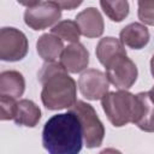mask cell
<instances>
[{
    "mask_svg": "<svg viewBox=\"0 0 154 154\" xmlns=\"http://www.w3.org/2000/svg\"><path fill=\"white\" fill-rule=\"evenodd\" d=\"M83 132L72 112L52 116L42 130V144L48 154H79Z\"/></svg>",
    "mask_w": 154,
    "mask_h": 154,
    "instance_id": "1",
    "label": "cell"
},
{
    "mask_svg": "<svg viewBox=\"0 0 154 154\" xmlns=\"http://www.w3.org/2000/svg\"><path fill=\"white\" fill-rule=\"evenodd\" d=\"M42 84L41 100L47 109L57 111L71 108L77 99V85L60 63H46L38 72Z\"/></svg>",
    "mask_w": 154,
    "mask_h": 154,
    "instance_id": "2",
    "label": "cell"
},
{
    "mask_svg": "<svg viewBox=\"0 0 154 154\" xmlns=\"http://www.w3.org/2000/svg\"><path fill=\"white\" fill-rule=\"evenodd\" d=\"M101 105L108 120L117 128L136 122L140 113V99L126 90L108 93Z\"/></svg>",
    "mask_w": 154,
    "mask_h": 154,
    "instance_id": "3",
    "label": "cell"
},
{
    "mask_svg": "<svg viewBox=\"0 0 154 154\" xmlns=\"http://www.w3.org/2000/svg\"><path fill=\"white\" fill-rule=\"evenodd\" d=\"M70 112H72L81 123L83 138L87 148L100 147L103 141L105 128L102 122L99 119L94 107L84 101L78 100L70 108Z\"/></svg>",
    "mask_w": 154,
    "mask_h": 154,
    "instance_id": "4",
    "label": "cell"
},
{
    "mask_svg": "<svg viewBox=\"0 0 154 154\" xmlns=\"http://www.w3.org/2000/svg\"><path fill=\"white\" fill-rule=\"evenodd\" d=\"M26 6L24 12V22L32 30H43L59 23L61 8L57 1H19Z\"/></svg>",
    "mask_w": 154,
    "mask_h": 154,
    "instance_id": "5",
    "label": "cell"
},
{
    "mask_svg": "<svg viewBox=\"0 0 154 154\" xmlns=\"http://www.w3.org/2000/svg\"><path fill=\"white\" fill-rule=\"evenodd\" d=\"M105 67L108 82L119 90L130 89L137 79V67L126 54H119L114 57L105 65Z\"/></svg>",
    "mask_w": 154,
    "mask_h": 154,
    "instance_id": "6",
    "label": "cell"
},
{
    "mask_svg": "<svg viewBox=\"0 0 154 154\" xmlns=\"http://www.w3.org/2000/svg\"><path fill=\"white\" fill-rule=\"evenodd\" d=\"M28 38L16 28L0 30V59L4 61L22 60L28 53Z\"/></svg>",
    "mask_w": 154,
    "mask_h": 154,
    "instance_id": "7",
    "label": "cell"
},
{
    "mask_svg": "<svg viewBox=\"0 0 154 154\" xmlns=\"http://www.w3.org/2000/svg\"><path fill=\"white\" fill-rule=\"evenodd\" d=\"M78 88L84 97L96 101L102 100L108 94L109 82L102 71L96 69H88L79 77Z\"/></svg>",
    "mask_w": 154,
    "mask_h": 154,
    "instance_id": "8",
    "label": "cell"
},
{
    "mask_svg": "<svg viewBox=\"0 0 154 154\" xmlns=\"http://www.w3.org/2000/svg\"><path fill=\"white\" fill-rule=\"evenodd\" d=\"M60 64L67 72L78 73L87 69L89 64V52L79 42L71 43L64 48L60 55Z\"/></svg>",
    "mask_w": 154,
    "mask_h": 154,
    "instance_id": "9",
    "label": "cell"
},
{
    "mask_svg": "<svg viewBox=\"0 0 154 154\" xmlns=\"http://www.w3.org/2000/svg\"><path fill=\"white\" fill-rule=\"evenodd\" d=\"M76 23L81 30V34L85 37H99L103 32V19L99 10L95 7H87L76 16Z\"/></svg>",
    "mask_w": 154,
    "mask_h": 154,
    "instance_id": "10",
    "label": "cell"
},
{
    "mask_svg": "<svg viewBox=\"0 0 154 154\" xmlns=\"http://www.w3.org/2000/svg\"><path fill=\"white\" fill-rule=\"evenodd\" d=\"M119 38L124 46L132 49H142L149 42V31L144 24L131 23L122 29Z\"/></svg>",
    "mask_w": 154,
    "mask_h": 154,
    "instance_id": "11",
    "label": "cell"
},
{
    "mask_svg": "<svg viewBox=\"0 0 154 154\" xmlns=\"http://www.w3.org/2000/svg\"><path fill=\"white\" fill-rule=\"evenodd\" d=\"M25 90V81L20 72L14 70L2 71L0 73V96L17 99Z\"/></svg>",
    "mask_w": 154,
    "mask_h": 154,
    "instance_id": "12",
    "label": "cell"
},
{
    "mask_svg": "<svg viewBox=\"0 0 154 154\" xmlns=\"http://www.w3.org/2000/svg\"><path fill=\"white\" fill-rule=\"evenodd\" d=\"M64 48L63 40L53 34H43L36 42V51L46 63H53L60 58Z\"/></svg>",
    "mask_w": 154,
    "mask_h": 154,
    "instance_id": "13",
    "label": "cell"
},
{
    "mask_svg": "<svg viewBox=\"0 0 154 154\" xmlns=\"http://www.w3.org/2000/svg\"><path fill=\"white\" fill-rule=\"evenodd\" d=\"M41 119V109L31 100L23 99L17 103L16 116L13 118L17 125H23L28 128H34Z\"/></svg>",
    "mask_w": 154,
    "mask_h": 154,
    "instance_id": "14",
    "label": "cell"
},
{
    "mask_svg": "<svg viewBox=\"0 0 154 154\" xmlns=\"http://www.w3.org/2000/svg\"><path fill=\"white\" fill-rule=\"evenodd\" d=\"M137 96L140 99V113L135 124L146 132H154V103L148 91H141Z\"/></svg>",
    "mask_w": 154,
    "mask_h": 154,
    "instance_id": "15",
    "label": "cell"
},
{
    "mask_svg": "<svg viewBox=\"0 0 154 154\" xmlns=\"http://www.w3.org/2000/svg\"><path fill=\"white\" fill-rule=\"evenodd\" d=\"M95 53H96V58L99 59V61L105 66L114 57L119 54H126V51L124 48V45L120 42V40L108 36L99 41Z\"/></svg>",
    "mask_w": 154,
    "mask_h": 154,
    "instance_id": "16",
    "label": "cell"
},
{
    "mask_svg": "<svg viewBox=\"0 0 154 154\" xmlns=\"http://www.w3.org/2000/svg\"><path fill=\"white\" fill-rule=\"evenodd\" d=\"M51 31H52L51 34L58 36L60 40H65L71 43H77L81 35V30L76 20H70V19H65L57 23L51 29Z\"/></svg>",
    "mask_w": 154,
    "mask_h": 154,
    "instance_id": "17",
    "label": "cell"
},
{
    "mask_svg": "<svg viewBox=\"0 0 154 154\" xmlns=\"http://www.w3.org/2000/svg\"><path fill=\"white\" fill-rule=\"evenodd\" d=\"M100 5L106 16L113 22H122L129 14L128 1H100Z\"/></svg>",
    "mask_w": 154,
    "mask_h": 154,
    "instance_id": "18",
    "label": "cell"
},
{
    "mask_svg": "<svg viewBox=\"0 0 154 154\" xmlns=\"http://www.w3.org/2000/svg\"><path fill=\"white\" fill-rule=\"evenodd\" d=\"M138 18L147 25H154V0L138 1Z\"/></svg>",
    "mask_w": 154,
    "mask_h": 154,
    "instance_id": "19",
    "label": "cell"
},
{
    "mask_svg": "<svg viewBox=\"0 0 154 154\" xmlns=\"http://www.w3.org/2000/svg\"><path fill=\"white\" fill-rule=\"evenodd\" d=\"M17 103L14 99L8 96H0V108H1V120L13 119L17 111Z\"/></svg>",
    "mask_w": 154,
    "mask_h": 154,
    "instance_id": "20",
    "label": "cell"
},
{
    "mask_svg": "<svg viewBox=\"0 0 154 154\" xmlns=\"http://www.w3.org/2000/svg\"><path fill=\"white\" fill-rule=\"evenodd\" d=\"M57 4L61 10H73L75 7H78L82 1H57Z\"/></svg>",
    "mask_w": 154,
    "mask_h": 154,
    "instance_id": "21",
    "label": "cell"
},
{
    "mask_svg": "<svg viewBox=\"0 0 154 154\" xmlns=\"http://www.w3.org/2000/svg\"><path fill=\"white\" fill-rule=\"evenodd\" d=\"M99 154H122V152H119L116 148H106V149L101 150Z\"/></svg>",
    "mask_w": 154,
    "mask_h": 154,
    "instance_id": "22",
    "label": "cell"
},
{
    "mask_svg": "<svg viewBox=\"0 0 154 154\" xmlns=\"http://www.w3.org/2000/svg\"><path fill=\"white\" fill-rule=\"evenodd\" d=\"M150 72H152V76L154 78V54H153V57L150 59Z\"/></svg>",
    "mask_w": 154,
    "mask_h": 154,
    "instance_id": "23",
    "label": "cell"
},
{
    "mask_svg": "<svg viewBox=\"0 0 154 154\" xmlns=\"http://www.w3.org/2000/svg\"><path fill=\"white\" fill-rule=\"evenodd\" d=\"M148 94H149V97H150V100H152V102L154 103V87L148 91Z\"/></svg>",
    "mask_w": 154,
    "mask_h": 154,
    "instance_id": "24",
    "label": "cell"
}]
</instances>
